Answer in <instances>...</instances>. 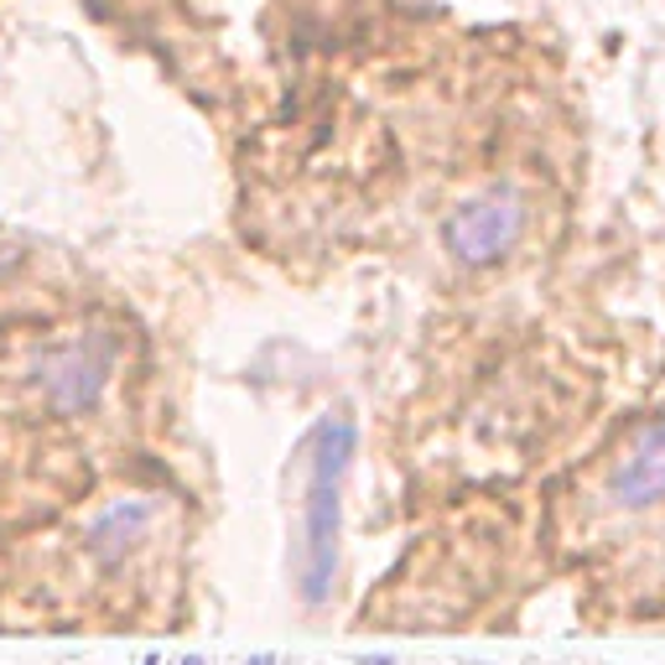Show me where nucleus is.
<instances>
[{"label": "nucleus", "instance_id": "obj_1", "mask_svg": "<svg viewBox=\"0 0 665 665\" xmlns=\"http://www.w3.org/2000/svg\"><path fill=\"white\" fill-rule=\"evenodd\" d=\"M359 427L349 416H318L312 432L297 443V458H308L302 510H297V598L318 614L333 598L339 578V536H343V478L354 468Z\"/></svg>", "mask_w": 665, "mask_h": 665}, {"label": "nucleus", "instance_id": "obj_2", "mask_svg": "<svg viewBox=\"0 0 665 665\" xmlns=\"http://www.w3.org/2000/svg\"><path fill=\"white\" fill-rule=\"evenodd\" d=\"M582 530L624 536L665 515V406L630 416L582 474Z\"/></svg>", "mask_w": 665, "mask_h": 665}, {"label": "nucleus", "instance_id": "obj_3", "mask_svg": "<svg viewBox=\"0 0 665 665\" xmlns=\"http://www.w3.org/2000/svg\"><path fill=\"white\" fill-rule=\"evenodd\" d=\"M526 229H530V193L515 177H499V183L478 188L474 198H463L447 214L443 239L458 266L489 271V266L515 256V245L526 239Z\"/></svg>", "mask_w": 665, "mask_h": 665}, {"label": "nucleus", "instance_id": "obj_4", "mask_svg": "<svg viewBox=\"0 0 665 665\" xmlns=\"http://www.w3.org/2000/svg\"><path fill=\"white\" fill-rule=\"evenodd\" d=\"M115 359L120 349L110 333H84V339L52 343L32 370L37 401L52 416H89L104 401L110 380H115Z\"/></svg>", "mask_w": 665, "mask_h": 665}, {"label": "nucleus", "instance_id": "obj_5", "mask_svg": "<svg viewBox=\"0 0 665 665\" xmlns=\"http://www.w3.org/2000/svg\"><path fill=\"white\" fill-rule=\"evenodd\" d=\"M156 520V499L152 495H131V499H115V505H104L94 520H89V551L100 557V562H125L131 551L146 541V530Z\"/></svg>", "mask_w": 665, "mask_h": 665}, {"label": "nucleus", "instance_id": "obj_6", "mask_svg": "<svg viewBox=\"0 0 665 665\" xmlns=\"http://www.w3.org/2000/svg\"><path fill=\"white\" fill-rule=\"evenodd\" d=\"M245 665H276V655H266V650H260V655H250Z\"/></svg>", "mask_w": 665, "mask_h": 665}, {"label": "nucleus", "instance_id": "obj_7", "mask_svg": "<svg viewBox=\"0 0 665 665\" xmlns=\"http://www.w3.org/2000/svg\"><path fill=\"white\" fill-rule=\"evenodd\" d=\"M177 665H208V661H204V655H183V661H177Z\"/></svg>", "mask_w": 665, "mask_h": 665}, {"label": "nucleus", "instance_id": "obj_8", "mask_svg": "<svg viewBox=\"0 0 665 665\" xmlns=\"http://www.w3.org/2000/svg\"><path fill=\"white\" fill-rule=\"evenodd\" d=\"M141 665H167V661H162V655H146V661H141Z\"/></svg>", "mask_w": 665, "mask_h": 665}, {"label": "nucleus", "instance_id": "obj_9", "mask_svg": "<svg viewBox=\"0 0 665 665\" xmlns=\"http://www.w3.org/2000/svg\"><path fill=\"white\" fill-rule=\"evenodd\" d=\"M364 665H395V661H364Z\"/></svg>", "mask_w": 665, "mask_h": 665}]
</instances>
